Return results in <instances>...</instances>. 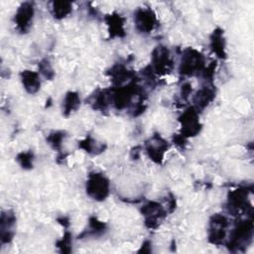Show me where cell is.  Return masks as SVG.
Returning <instances> with one entry per match:
<instances>
[{"label": "cell", "instance_id": "cell-7", "mask_svg": "<svg viewBox=\"0 0 254 254\" xmlns=\"http://www.w3.org/2000/svg\"><path fill=\"white\" fill-rule=\"evenodd\" d=\"M144 216V223L148 229H156L167 216V209L156 200H149L140 209Z\"/></svg>", "mask_w": 254, "mask_h": 254}, {"label": "cell", "instance_id": "cell-13", "mask_svg": "<svg viewBox=\"0 0 254 254\" xmlns=\"http://www.w3.org/2000/svg\"><path fill=\"white\" fill-rule=\"evenodd\" d=\"M109 76L110 80L113 83V86H121L124 85L127 81L130 82L135 79V72L129 69L123 64H113L106 72Z\"/></svg>", "mask_w": 254, "mask_h": 254}, {"label": "cell", "instance_id": "cell-9", "mask_svg": "<svg viewBox=\"0 0 254 254\" xmlns=\"http://www.w3.org/2000/svg\"><path fill=\"white\" fill-rule=\"evenodd\" d=\"M144 148L150 160H152L155 164L161 165L164 161L165 154L169 149V143L159 133H154L145 142Z\"/></svg>", "mask_w": 254, "mask_h": 254}, {"label": "cell", "instance_id": "cell-30", "mask_svg": "<svg viewBox=\"0 0 254 254\" xmlns=\"http://www.w3.org/2000/svg\"><path fill=\"white\" fill-rule=\"evenodd\" d=\"M137 252L138 253H152V242L150 240H145Z\"/></svg>", "mask_w": 254, "mask_h": 254}, {"label": "cell", "instance_id": "cell-10", "mask_svg": "<svg viewBox=\"0 0 254 254\" xmlns=\"http://www.w3.org/2000/svg\"><path fill=\"white\" fill-rule=\"evenodd\" d=\"M134 25L139 33L150 34L158 26L157 15L151 8H138L134 12Z\"/></svg>", "mask_w": 254, "mask_h": 254}, {"label": "cell", "instance_id": "cell-24", "mask_svg": "<svg viewBox=\"0 0 254 254\" xmlns=\"http://www.w3.org/2000/svg\"><path fill=\"white\" fill-rule=\"evenodd\" d=\"M16 161L22 169L31 170L34 167V161H35L34 152L31 150L22 151L16 156Z\"/></svg>", "mask_w": 254, "mask_h": 254}, {"label": "cell", "instance_id": "cell-3", "mask_svg": "<svg viewBox=\"0 0 254 254\" xmlns=\"http://www.w3.org/2000/svg\"><path fill=\"white\" fill-rule=\"evenodd\" d=\"M85 192L93 200H105L110 193L108 178L100 172H90L85 182Z\"/></svg>", "mask_w": 254, "mask_h": 254}, {"label": "cell", "instance_id": "cell-15", "mask_svg": "<svg viewBox=\"0 0 254 254\" xmlns=\"http://www.w3.org/2000/svg\"><path fill=\"white\" fill-rule=\"evenodd\" d=\"M215 88L212 84H206L201 86L193 95L192 102L193 107L199 112L206 108L215 98Z\"/></svg>", "mask_w": 254, "mask_h": 254}, {"label": "cell", "instance_id": "cell-21", "mask_svg": "<svg viewBox=\"0 0 254 254\" xmlns=\"http://www.w3.org/2000/svg\"><path fill=\"white\" fill-rule=\"evenodd\" d=\"M78 148L85 151L89 155H99L106 149V145L98 143L91 136H86L78 142Z\"/></svg>", "mask_w": 254, "mask_h": 254}, {"label": "cell", "instance_id": "cell-11", "mask_svg": "<svg viewBox=\"0 0 254 254\" xmlns=\"http://www.w3.org/2000/svg\"><path fill=\"white\" fill-rule=\"evenodd\" d=\"M35 7L32 2H23L16 10L14 15L15 29L20 34H27L34 21Z\"/></svg>", "mask_w": 254, "mask_h": 254}, {"label": "cell", "instance_id": "cell-14", "mask_svg": "<svg viewBox=\"0 0 254 254\" xmlns=\"http://www.w3.org/2000/svg\"><path fill=\"white\" fill-rule=\"evenodd\" d=\"M104 22L107 26V33L109 39L124 38L125 32V18L117 12L110 13L104 17Z\"/></svg>", "mask_w": 254, "mask_h": 254}, {"label": "cell", "instance_id": "cell-2", "mask_svg": "<svg viewBox=\"0 0 254 254\" xmlns=\"http://www.w3.org/2000/svg\"><path fill=\"white\" fill-rule=\"evenodd\" d=\"M205 66L204 56L193 48L183 51L179 65V72L183 76H193L200 74Z\"/></svg>", "mask_w": 254, "mask_h": 254}, {"label": "cell", "instance_id": "cell-22", "mask_svg": "<svg viewBox=\"0 0 254 254\" xmlns=\"http://www.w3.org/2000/svg\"><path fill=\"white\" fill-rule=\"evenodd\" d=\"M72 11V3L69 1H53L51 4V13L57 20H63Z\"/></svg>", "mask_w": 254, "mask_h": 254}, {"label": "cell", "instance_id": "cell-20", "mask_svg": "<svg viewBox=\"0 0 254 254\" xmlns=\"http://www.w3.org/2000/svg\"><path fill=\"white\" fill-rule=\"evenodd\" d=\"M80 106V96L76 91H67L63 100V115L68 117Z\"/></svg>", "mask_w": 254, "mask_h": 254}, {"label": "cell", "instance_id": "cell-5", "mask_svg": "<svg viewBox=\"0 0 254 254\" xmlns=\"http://www.w3.org/2000/svg\"><path fill=\"white\" fill-rule=\"evenodd\" d=\"M178 120L181 127L180 133L188 139L197 136L201 131L202 124L199 120V114L193 106L185 109Z\"/></svg>", "mask_w": 254, "mask_h": 254}, {"label": "cell", "instance_id": "cell-29", "mask_svg": "<svg viewBox=\"0 0 254 254\" xmlns=\"http://www.w3.org/2000/svg\"><path fill=\"white\" fill-rule=\"evenodd\" d=\"M173 142H174V144L177 146V147H179V148H181V149H184L185 147H186V145H187V143H188V138H186L184 135H182L181 133L180 134H175L174 136H173Z\"/></svg>", "mask_w": 254, "mask_h": 254}, {"label": "cell", "instance_id": "cell-25", "mask_svg": "<svg viewBox=\"0 0 254 254\" xmlns=\"http://www.w3.org/2000/svg\"><path fill=\"white\" fill-rule=\"evenodd\" d=\"M72 235L69 231L65 230L62 238L56 242L57 248L61 253H70L72 251Z\"/></svg>", "mask_w": 254, "mask_h": 254}, {"label": "cell", "instance_id": "cell-4", "mask_svg": "<svg viewBox=\"0 0 254 254\" xmlns=\"http://www.w3.org/2000/svg\"><path fill=\"white\" fill-rule=\"evenodd\" d=\"M150 65L157 76L171 73L174 68V61L170 50L164 45L156 46L151 54Z\"/></svg>", "mask_w": 254, "mask_h": 254}, {"label": "cell", "instance_id": "cell-16", "mask_svg": "<svg viewBox=\"0 0 254 254\" xmlns=\"http://www.w3.org/2000/svg\"><path fill=\"white\" fill-rule=\"evenodd\" d=\"M209 47L215 56L220 60L227 58L226 53V41L224 38V32L221 28H216L212 31L209 37Z\"/></svg>", "mask_w": 254, "mask_h": 254}, {"label": "cell", "instance_id": "cell-18", "mask_svg": "<svg viewBox=\"0 0 254 254\" xmlns=\"http://www.w3.org/2000/svg\"><path fill=\"white\" fill-rule=\"evenodd\" d=\"M90 105L93 109L99 110L101 112L106 111L110 105H112L111 98V88L99 89L95 91L93 95L89 98Z\"/></svg>", "mask_w": 254, "mask_h": 254}, {"label": "cell", "instance_id": "cell-26", "mask_svg": "<svg viewBox=\"0 0 254 254\" xmlns=\"http://www.w3.org/2000/svg\"><path fill=\"white\" fill-rule=\"evenodd\" d=\"M38 68H39V73H41L46 79H48V80L54 79L56 72H55L54 67L49 59L41 60L38 64Z\"/></svg>", "mask_w": 254, "mask_h": 254}, {"label": "cell", "instance_id": "cell-23", "mask_svg": "<svg viewBox=\"0 0 254 254\" xmlns=\"http://www.w3.org/2000/svg\"><path fill=\"white\" fill-rule=\"evenodd\" d=\"M65 132L62 130H56L52 131L48 136H47V142L51 146L52 149L55 151L60 152L62 150V145L63 141L65 138Z\"/></svg>", "mask_w": 254, "mask_h": 254}, {"label": "cell", "instance_id": "cell-8", "mask_svg": "<svg viewBox=\"0 0 254 254\" xmlns=\"http://www.w3.org/2000/svg\"><path fill=\"white\" fill-rule=\"evenodd\" d=\"M251 189L247 187H241L230 190L227 194V208L229 212L238 214L247 211V208H252L248 201Z\"/></svg>", "mask_w": 254, "mask_h": 254}, {"label": "cell", "instance_id": "cell-28", "mask_svg": "<svg viewBox=\"0 0 254 254\" xmlns=\"http://www.w3.org/2000/svg\"><path fill=\"white\" fill-rule=\"evenodd\" d=\"M192 92V88H191V84L190 82H185L182 84L181 86V91H180V98L183 101H187L189 96L191 94Z\"/></svg>", "mask_w": 254, "mask_h": 254}, {"label": "cell", "instance_id": "cell-27", "mask_svg": "<svg viewBox=\"0 0 254 254\" xmlns=\"http://www.w3.org/2000/svg\"><path fill=\"white\" fill-rule=\"evenodd\" d=\"M215 68H216V63L215 62H212L210 63L208 65H205L204 68L202 69V71L200 72L201 76L206 80V81H211L213 76H214V73H215Z\"/></svg>", "mask_w": 254, "mask_h": 254}, {"label": "cell", "instance_id": "cell-12", "mask_svg": "<svg viewBox=\"0 0 254 254\" xmlns=\"http://www.w3.org/2000/svg\"><path fill=\"white\" fill-rule=\"evenodd\" d=\"M16 215L11 209L3 210L0 217V239L2 244H9L15 235Z\"/></svg>", "mask_w": 254, "mask_h": 254}, {"label": "cell", "instance_id": "cell-6", "mask_svg": "<svg viewBox=\"0 0 254 254\" xmlns=\"http://www.w3.org/2000/svg\"><path fill=\"white\" fill-rule=\"evenodd\" d=\"M229 222L227 217L221 213L213 214L208 221L207 239L208 242L220 246L226 241Z\"/></svg>", "mask_w": 254, "mask_h": 254}, {"label": "cell", "instance_id": "cell-19", "mask_svg": "<svg viewBox=\"0 0 254 254\" xmlns=\"http://www.w3.org/2000/svg\"><path fill=\"white\" fill-rule=\"evenodd\" d=\"M107 230V224L104 221L99 220L95 216H90L88 219V227L78 235L79 239L83 237H97L104 234Z\"/></svg>", "mask_w": 254, "mask_h": 254}, {"label": "cell", "instance_id": "cell-32", "mask_svg": "<svg viewBox=\"0 0 254 254\" xmlns=\"http://www.w3.org/2000/svg\"><path fill=\"white\" fill-rule=\"evenodd\" d=\"M139 155H140V147L137 146V147H135V148L132 149V151H131V157H132L133 159H138V158H139Z\"/></svg>", "mask_w": 254, "mask_h": 254}, {"label": "cell", "instance_id": "cell-17", "mask_svg": "<svg viewBox=\"0 0 254 254\" xmlns=\"http://www.w3.org/2000/svg\"><path fill=\"white\" fill-rule=\"evenodd\" d=\"M20 78L24 89L29 94H35L41 89V77L39 72L24 69L20 72Z\"/></svg>", "mask_w": 254, "mask_h": 254}, {"label": "cell", "instance_id": "cell-31", "mask_svg": "<svg viewBox=\"0 0 254 254\" xmlns=\"http://www.w3.org/2000/svg\"><path fill=\"white\" fill-rule=\"evenodd\" d=\"M57 220H58V222H59L61 225H63L64 228H67V227L69 226V219H68V217H66V216H61V217H59Z\"/></svg>", "mask_w": 254, "mask_h": 254}, {"label": "cell", "instance_id": "cell-1", "mask_svg": "<svg viewBox=\"0 0 254 254\" xmlns=\"http://www.w3.org/2000/svg\"><path fill=\"white\" fill-rule=\"evenodd\" d=\"M253 220L246 218L237 222L226 240V247L230 252H244L253 239Z\"/></svg>", "mask_w": 254, "mask_h": 254}]
</instances>
